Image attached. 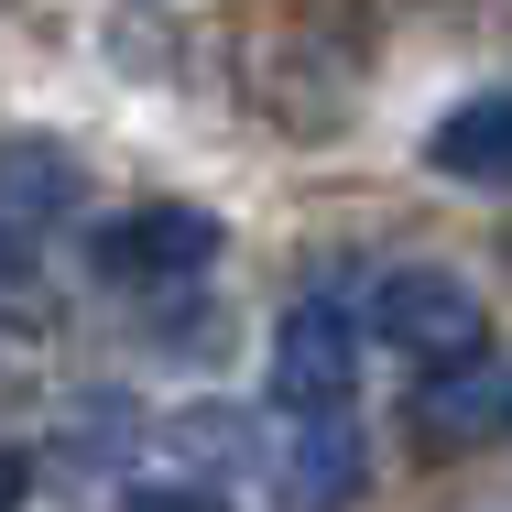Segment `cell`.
<instances>
[{
  "label": "cell",
  "instance_id": "obj_1",
  "mask_svg": "<svg viewBox=\"0 0 512 512\" xmlns=\"http://www.w3.org/2000/svg\"><path fill=\"white\" fill-rule=\"evenodd\" d=\"M218 262V218L207 207H120V218H99L88 229V273L99 284H120V295H153V284H186V273H207Z\"/></svg>",
  "mask_w": 512,
  "mask_h": 512
},
{
  "label": "cell",
  "instance_id": "obj_2",
  "mask_svg": "<svg viewBox=\"0 0 512 512\" xmlns=\"http://www.w3.org/2000/svg\"><path fill=\"white\" fill-rule=\"evenodd\" d=\"M404 425H414L425 458H480V447H502V436H512V371L491 360V349H469V360H425Z\"/></svg>",
  "mask_w": 512,
  "mask_h": 512
},
{
  "label": "cell",
  "instance_id": "obj_3",
  "mask_svg": "<svg viewBox=\"0 0 512 512\" xmlns=\"http://www.w3.org/2000/svg\"><path fill=\"white\" fill-rule=\"evenodd\" d=\"M349 393H360V316L338 295L284 306V327H273V404L284 414H349Z\"/></svg>",
  "mask_w": 512,
  "mask_h": 512
},
{
  "label": "cell",
  "instance_id": "obj_4",
  "mask_svg": "<svg viewBox=\"0 0 512 512\" xmlns=\"http://www.w3.org/2000/svg\"><path fill=\"white\" fill-rule=\"evenodd\" d=\"M371 327L404 349V360H469L480 349V295L458 284V273H436V262H414V273H393L382 295H371Z\"/></svg>",
  "mask_w": 512,
  "mask_h": 512
},
{
  "label": "cell",
  "instance_id": "obj_5",
  "mask_svg": "<svg viewBox=\"0 0 512 512\" xmlns=\"http://www.w3.org/2000/svg\"><path fill=\"white\" fill-rule=\"evenodd\" d=\"M360 425L349 414H295V447H284V512H349L360 502Z\"/></svg>",
  "mask_w": 512,
  "mask_h": 512
},
{
  "label": "cell",
  "instance_id": "obj_6",
  "mask_svg": "<svg viewBox=\"0 0 512 512\" xmlns=\"http://www.w3.org/2000/svg\"><path fill=\"white\" fill-rule=\"evenodd\" d=\"M77 197H88V175H77L66 142L0 131V218H11V229H55V218H77Z\"/></svg>",
  "mask_w": 512,
  "mask_h": 512
},
{
  "label": "cell",
  "instance_id": "obj_7",
  "mask_svg": "<svg viewBox=\"0 0 512 512\" xmlns=\"http://www.w3.org/2000/svg\"><path fill=\"white\" fill-rule=\"evenodd\" d=\"M425 164H436L447 186H512V88L458 99L436 131H425Z\"/></svg>",
  "mask_w": 512,
  "mask_h": 512
},
{
  "label": "cell",
  "instance_id": "obj_8",
  "mask_svg": "<svg viewBox=\"0 0 512 512\" xmlns=\"http://www.w3.org/2000/svg\"><path fill=\"white\" fill-rule=\"evenodd\" d=\"M120 512H229V502H218V491H186V480H175V491H131Z\"/></svg>",
  "mask_w": 512,
  "mask_h": 512
},
{
  "label": "cell",
  "instance_id": "obj_9",
  "mask_svg": "<svg viewBox=\"0 0 512 512\" xmlns=\"http://www.w3.org/2000/svg\"><path fill=\"white\" fill-rule=\"evenodd\" d=\"M22 284H33V240L0 218V295H22Z\"/></svg>",
  "mask_w": 512,
  "mask_h": 512
},
{
  "label": "cell",
  "instance_id": "obj_10",
  "mask_svg": "<svg viewBox=\"0 0 512 512\" xmlns=\"http://www.w3.org/2000/svg\"><path fill=\"white\" fill-rule=\"evenodd\" d=\"M33 502V458H22V447H0V512H22Z\"/></svg>",
  "mask_w": 512,
  "mask_h": 512
}]
</instances>
